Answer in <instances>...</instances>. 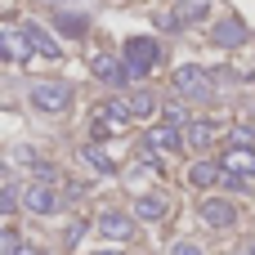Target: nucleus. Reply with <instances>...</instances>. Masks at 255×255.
<instances>
[{
	"instance_id": "nucleus-2",
	"label": "nucleus",
	"mask_w": 255,
	"mask_h": 255,
	"mask_svg": "<svg viewBox=\"0 0 255 255\" xmlns=\"http://www.w3.org/2000/svg\"><path fill=\"white\" fill-rule=\"evenodd\" d=\"M175 90L184 94V99H215V76L206 72V67H197V63H184V67H175Z\"/></svg>"
},
{
	"instance_id": "nucleus-26",
	"label": "nucleus",
	"mask_w": 255,
	"mask_h": 255,
	"mask_svg": "<svg viewBox=\"0 0 255 255\" xmlns=\"http://www.w3.org/2000/svg\"><path fill=\"white\" fill-rule=\"evenodd\" d=\"M247 255H255V247H251V251H247Z\"/></svg>"
},
{
	"instance_id": "nucleus-9",
	"label": "nucleus",
	"mask_w": 255,
	"mask_h": 255,
	"mask_svg": "<svg viewBox=\"0 0 255 255\" xmlns=\"http://www.w3.org/2000/svg\"><path fill=\"white\" fill-rule=\"evenodd\" d=\"M202 220H206L211 229H233V224H238V211H233L224 197H206V202H202Z\"/></svg>"
},
{
	"instance_id": "nucleus-17",
	"label": "nucleus",
	"mask_w": 255,
	"mask_h": 255,
	"mask_svg": "<svg viewBox=\"0 0 255 255\" xmlns=\"http://www.w3.org/2000/svg\"><path fill=\"white\" fill-rule=\"evenodd\" d=\"M211 139H215V121H193V126H188V148L206 152V148H211Z\"/></svg>"
},
{
	"instance_id": "nucleus-5",
	"label": "nucleus",
	"mask_w": 255,
	"mask_h": 255,
	"mask_svg": "<svg viewBox=\"0 0 255 255\" xmlns=\"http://www.w3.org/2000/svg\"><path fill=\"white\" fill-rule=\"evenodd\" d=\"M90 72H94L99 81H108L112 90H121V85L130 81V72H126V58H117V54H94V58H90Z\"/></svg>"
},
{
	"instance_id": "nucleus-12",
	"label": "nucleus",
	"mask_w": 255,
	"mask_h": 255,
	"mask_svg": "<svg viewBox=\"0 0 255 255\" xmlns=\"http://www.w3.org/2000/svg\"><path fill=\"white\" fill-rule=\"evenodd\" d=\"M179 143H184V139H179L175 126H152V130H148V148H152V152H179Z\"/></svg>"
},
{
	"instance_id": "nucleus-7",
	"label": "nucleus",
	"mask_w": 255,
	"mask_h": 255,
	"mask_svg": "<svg viewBox=\"0 0 255 255\" xmlns=\"http://www.w3.org/2000/svg\"><path fill=\"white\" fill-rule=\"evenodd\" d=\"M220 166H224V175H238V179H255V148H229L224 157H220Z\"/></svg>"
},
{
	"instance_id": "nucleus-22",
	"label": "nucleus",
	"mask_w": 255,
	"mask_h": 255,
	"mask_svg": "<svg viewBox=\"0 0 255 255\" xmlns=\"http://www.w3.org/2000/svg\"><path fill=\"white\" fill-rule=\"evenodd\" d=\"M81 238H85V224H81V220H72V224L63 229V242H67V247H76Z\"/></svg>"
},
{
	"instance_id": "nucleus-8",
	"label": "nucleus",
	"mask_w": 255,
	"mask_h": 255,
	"mask_svg": "<svg viewBox=\"0 0 255 255\" xmlns=\"http://www.w3.org/2000/svg\"><path fill=\"white\" fill-rule=\"evenodd\" d=\"M22 36H27V45H31V54H36V58H63L58 40H54L45 27H36V22H22Z\"/></svg>"
},
{
	"instance_id": "nucleus-4",
	"label": "nucleus",
	"mask_w": 255,
	"mask_h": 255,
	"mask_svg": "<svg viewBox=\"0 0 255 255\" xmlns=\"http://www.w3.org/2000/svg\"><path fill=\"white\" fill-rule=\"evenodd\" d=\"M99 238H103V242H130V238H134V215H126V211H103V215H99Z\"/></svg>"
},
{
	"instance_id": "nucleus-16",
	"label": "nucleus",
	"mask_w": 255,
	"mask_h": 255,
	"mask_svg": "<svg viewBox=\"0 0 255 255\" xmlns=\"http://www.w3.org/2000/svg\"><path fill=\"white\" fill-rule=\"evenodd\" d=\"M126 103H130V117H134V121H148V117L157 112V99H152L148 90H130Z\"/></svg>"
},
{
	"instance_id": "nucleus-15",
	"label": "nucleus",
	"mask_w": 255,
	"mask_h": 255,
	"mask_svg": "<svg viewBox=\"0 0 255 255\" xmlns=\"http://www.w3.org/2000/svg\"><path fill=\"white\" fill-rule=\"evenodd\" d=\"M188 179H193V188H211V184L224 179V166H220V161H197V166L188 170Z\"/></svg>"
},
{
	"instance_id": "nucleus-14",
	"label": "nucleus",
	"mask_w": 255,
	"mask_h": 255,
	"mask_svg": "<svg viewBox=\"0 0 255 255\" xmlns=\"http://www.w3.org/2000/svg\"><path fill=\"white\" fill-rule=\"evenodd\" d=\"M0 40H4V58H9V63H22V58L31 54V45H27V36H22L18 27H4Z\"/></svg>"
},
{
	"instance_id": "nucleus-11",
	"label": "nucleus",
	"mask_w": 255,
	"mask_h": 255,
	"mask_svg": "<svg viewBox=\"0 0 255 255\" xmlns=\"http://www.w3.org/2000/svg\"><path fill=\"white\" fill-rule=\"evenodd\" d=\"M166 211H170V206H166V197H161V193H143V197L134 202V220H143V224H157Z\"/></svg>"
},
{
	"instance_id": "nucleus-24",
	"label": "nucleus",
	"mask_w": 255,
	"mask_h": 255,
	"mask_svg": "<svg viewBox=\"0 0 255 255\" xmlns=\"http://www.w3.org/2000/svg\"><path fill=\"white\" fill-rule=\"evenodd\" d=\"M18 255H45V251H36V247H22V251H18Z\"/></svg>"
},
{
	"instance_id": "nucleus-23",
	"label": "nucleus",
	"mask_w": 255,
	"mask_h": 255,
	"mask_svg": "<svg viewBox=\"0 0 255 255\" xmlns=\"http://www.w3.org/2000/svg\"><path fill=\"white\" fill-rule=\"evenodd\" d=\"M170 255H202V251H197L193 242H175V251H170Z\"/></svg>"
},
{
	"instance_id": "nucleus-13",
	"label": "nucleus",
	"mask_w": 255,
	"mask_h": 255,
	"mask_svg": "<svg viewBox=\"0 0 255 255\" xmlns=\"http://www.w3.org/2000/svg\"><path fill=\"white\" fill-rule=\"evenodd\" d=\"M54 27H58L63 36L81 40V36L90 31V18H85V13H72V9H63V13H54Z\"/></svg>"
},
{
	"instance_id": "nucleus-3",
	"label": "nucleus",
	"mask_w": 255,
	"mask_h": 255,
	"mask_svg": "<svg viewBox=\"0 0 255 255\" xmlns=\"http://www.w3.org/2000/svg\"><path fill=\"white\" fill-rule=\"evenodd\" d=\"M31 108H40V112H67L72 108V85H63V81H36L31 85Z\"/></svg>"
},
{
	"instance_id": "nucleus-10",
	"label": "nucleus",
	"mask_w": 255,
	"mask_h": 255,
	"mask_svg": "<svg viewBox=\"0 0 255 255\" xmlns=\"http://www.w3.org/2000/svg\"><path fill=\"white\" fill-rule=\"evenodd\" d=\"M247 40V22L242 18H220L215 22V45L220 49H233V45H242Z\"/></svg>"
},
{
	"instance_id": "nucleus-18",
	"label": "nucleus",
	"mask_w": 255,
	"mask_h": 255,
	"mask_svg": "<svg viewBox=\"0 0 255 255\" xmlns=\"http://www.w3.org/2000/svg\"><path fill=\"white\" fill-rule=\"evenodd\" d=\"M81 157L90 161V170H94V175H117V161H112L103 148H94V143H90V148H81Z\"/></svg>"
},
{
	"instance_id": "nucleus-21",
	"label": "nucleus",
	"mask_w": 255,
	"mask_h": 255,
	"mask_svg": "<svg viewBox=\"0 0 255 255\" xmlns=\"http://www.w3.org/2000/svg\"><path fill=\"white\" fill-rule=\"evenodd\" d=\"M13 206H18V184H13V179H9V184H4V193H0V211H4V215H9V211H13Z\"/></svg>"
},
{
	"instance_id": "nucleus-6",
	"label": "nucleus",
	"mask_w": 255,
	"mask_h": 255,
	"mask_svg": "<svg viewBox=\"0 0 255 255\" xmlns=\"http://www.w3.org/2000/svg\"><path fill=\"white\" fill-rule=\"evenodd\" d=\"M22 206H27L31 215H54V211L63 206V197H58L49 184H27V188H22Z\"/></svg>"
},
{
	"instance_id": "nucleus-1",
	"label": "nucleus",
	"mask_w": 255,
	"mask_h": 255,
	"mask_svg": "<svg viewBox=\"0 0 255 255\" xmlns=\"http://www.w3.org/2000/svg\"><path fill=\"white\" fill-rule=\"evenodd\" d=\"M121 58H126V72H130V81H139V76H148V72L161 63V45H157V36H130Z\"/></svg>"
},
{
	"instance_id": "nucleus-20",
	"label": "nucleus",
	"mask_w": 255,
	"mask_h": 255,
	"mask_svg": "<svg viewBox=\"0 0 255 255\" xmlns=\"http://www.w3.org/2000/svg\"><path fill=\"white\" fill-rule=\"evenodd\" d=\"M0 251H4V255H18V251H22V238H18V229H13V224L0 233Z\"/></svg>"
},
{
	"instance_id": "nucleus-25",
	"label": "nucleus",
	"mask_w": 255,
	"mask_h": 255,
	"mask_svg": "<svg viewBox=\"0 0 255 255\" xmlns=\"http://www.w3.org/2000/svg\"><path fill=\"white\" fill-rule=\"evenodd\" d=\"M94 255H121V251H117V247H108V251H94Z\"/></svg>"
},
{
	"instance_id": "nucleus-19",
	"label": "nucleus",
	"mask_w": 255,
	"mask_h": 255,
	"mask_svg": "<svg viewBox=\"0 0 255 255\" xmlns=\"http://www.w3.org/2000/svg\"><path fill=\"white\" fill-rule=\"evenodd\" d=\"M166 126H175V130H179V126H193L188 108H184V103H170V108H166Z\"/></svg>"
}]
</instances>
